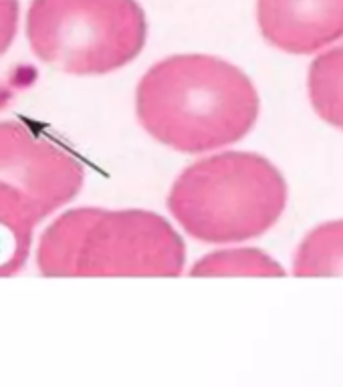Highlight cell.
Here are the masks:
<instances>
[{
  "label": "cell",
  "mask_w": 343,
  "mask_h": 387,
  "mask_svg": "<svg viewBox=\"0 0 343 387\" xmlns=\"http://www.w3.org/2000/svg\"><path fill=\"white\" fill-rule=\"evenodd\" d=\"M258 93L244 73L212 54H172L136 89V113L156 141L182 154L230 145L253 129Z\"/></svg>",
  "instance_id": "6da1fadb"
},
{
  "label": "cell",
  "mask_w": 343,
  "mask_h": 387,
  "mask_svg": "<svg viewBox=\"0 0 343 387\" xmlns=\"http://www.w3.org/2000/svg\"><path fill=\"white\" fill-rule=\"evenodd\" d=\"M186 246L149 210L75 208L41 234L36 266L45 276H178Z\"/></svg>",
  "instance_id": "7a4b0ae2"
},
{
  "label": "cell",
  "mask_w": 343,
  "mask_h": 387,
  "mask_svg": "<svg viewBox=\"0 0 343 387\" xmlns=\"http://www.w3.org/2000/svg\"><path fill=\"white\" fill-rule=\"evenodd\" d=\"M287 206V183L275 165L249 152L200 159L176 178L168 210L202 242H240L264 234Z\"/></svg>",
  "instance_id": "3957f363"
},
{
  "label": "cell",
  "mask_w": 343,
  "mask_h": 387,
  "mask_svg": "<svg viewBox=\"0 0 343 387\" xmlns=\"http://www.w3.org/2000/svg\"><path fill=\"white\" fill-rule=\"evenodd\" d=\"M27 39L32 54L69 75H107L129 65L147 41L136 0H30Z\"/></svg>",
  "instance_id": "277c9868"
},
{
  "label": "cell",
  "mask_w": 343,
  "mask_h": 387,
  "mask_svg": "<svg viewBox=\"0 0 343 387\" xmlns=\"http://www.w3.org/2000/svg\"><path fill=\"white\" fill-rule=\"evenodd\" d=\"M0 180L25 192L47 218L83 188L85 170L63 147L18 121H0Z\"/></svg>",
  "instance_id": "5b68a950"
},
{
  "label": "cell",
  "mask_w": 343,
  "mask_h": 387,
  "mask_svg": "<svg viewBox=\"0 0 343 387\" xmlns=\"http://www.w3.org/2000/svg\"><path fill=\"white\" fill-rule=\"evenodd\" d=\"M257 23L273 47L309 54L343 36V0H257Z\"/></svg>",
  "instance_id": "8992f818"
},
{
  "label": "cell",
  "mask_w": 343,
  "mask_h": 387,
  "mask_svg": "<svg viewBox=\"0 0 343 387\" xmlns=\"http://www.w3.org/2000/svg\"><path fill=\"white\" fill-rule=\"evenodd\" d=\"M45 218L25 192L0 180V276H12L25 268L34 228Z\"/></svg>",
  "instance_id": "52a82bcc"
},
{
  "label": "cell",
  "mask_w": 343,
  "mask_h": 387,
  "mask_svg": "<svg viewBox=\"0 0 343 387\" xmlns=\"http://www.w3.org/2000/svg\"><path fill=\"white\" fill-rule=\"evenodd\" d=\"M309 97L321 119L343 129V45L325 51L313 61Z\"/></svg>",
  "instance_id": "ba28073f"
},
{
  "label": "cell",
  "mask_w": 343,
  "mask_h": 387,
  "mask_svg": "<svg viewBox=\"0 0 343 387\" xmlns=\"http://www.w3.org/2000/svg\"><path fill=\"white\" fill-rule=\"evenodd\" d=\"M295 274L331 276L343 274V220L315 228L295 254Z\"/></svg>",
  "instance_id": "9c48e42d"
},
{
  "label": "cell",
  "mask_w": 343,
  "mask_h": 387,
  "mask_svg": "<svg viewBox=\"0 0 343 387\" xmlns=\"http://www.w3.org/2000/svg\"><path fill=\"white\" fill-rule=\"evenodd\" d=\"M192 276H281L283 266L258 248H226L202 256Z\"/></svg>",
  "instance_id": "30bf717a"
},
{
  "label": "cell",
  "mask_w": 343,
  "mask_h": 387,
  "mask_svg": "<svg viewBox=\"0 0 343 387\" xmlns=\"http://www.w3.org/2000/svg\"><path fill=\"white\" fill-rule=\"evenodd\" d=\"M18 16H21L18 0H0V54H4L14 41L18 32Z\"/></svg>",
  "instance_id": "8fae6325"
}]
</instances>
